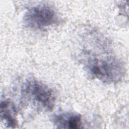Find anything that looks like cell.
<instances>
[{
    "instance_id": "cell-5",
    "label": "cell",
    "mask_w": 129,
    "mask_h": 129,
    "mask_svg": "<svg viewBox=\"0 0 129 129\" xmlns=\"http://www.w3.org/2000/svg\"><path fill=\"white\" fill-rule=\"evenodd\" d=\"M1 117L8 127L15 128L18 125L15 106L8 99L2 100L1 102Z\"/></svg>"
},
{
    "instance_id": "cell-3",
    "label": "cell",
    "mask_w": 129,
    "mask_h": 129,
    "mask_svg": "<svg viewBox=\"0 0 129 129\" xmlns=\"http://www.w3.org/2000/svg\"><path fill=\"white\" fill-rule=\"evenodd\" d=\"M57 21L58 16L55 10L46 4L29 8L24 15L25 24L35 30H44L56 24Z\"/></svg>"
},
{
    "instance_id": "cell-2",
    "label": "cell",
    "mask_w": 129,
    "mask_h": 129,
    "mask_svg": "<svg viewBox=\"0 0 129 129\" xmlns=\"http://www.w3.org/2000/svg\"><path fill=\"white\" fill-rule=\"evenodd\" d=\"M22 97L36 108L45 111L53 109L55 102L51 88L34 79L27 80L22 88Z\"/></svg>"
},
{
    "instance_id": "cell-4",
    "label": "cell",
    "mask_w": 129,
    "mask_h": 129,
    "mask_svg": "<svg viewBox=\"0 0 129 129\" xmlns=\"http://www.w3.org/2000/svg\"><path fill=\"white\" fill-rule=\"evenodd\" d=\"M53 122L57 128H80L82 126V116L76 113H62L53 116Z\"/></svg>"
},
{
    "instance_id": "cell-1",
    "label": "cell",
    "mask_w": 129,
    "mask_h": 129,
    "mask_svg": "<svg viewBox=\"0 0 129 129\" xmlns=\"http://www.w3.org/2000/svg\"><path fill=\"white\" fill-rule=\"evenodd\" d=\"M85 65L92 77L106 83L116 82L121 79L124 74L123 64L112 55L89 56Z\"/></svg>"
}]
</instances>
